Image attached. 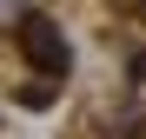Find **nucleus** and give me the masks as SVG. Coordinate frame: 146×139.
Masks as SVG:
<instances>
[{"instance_id": "f257e3e1", "label": "nucleus", "mask_w": 146, "mask_h": 139, "mask_svg": "<svg viewBox=\"0 0 146 139\" xmlns=\"http://www.w3.org/2000/svg\"><path fill=\"white\" fill-rule=\"evenodd\" d=\"M20 53H27L40 73H66V40L46 27L40 13H20Z\"/></svg>"}]
</instances>
